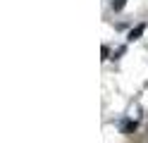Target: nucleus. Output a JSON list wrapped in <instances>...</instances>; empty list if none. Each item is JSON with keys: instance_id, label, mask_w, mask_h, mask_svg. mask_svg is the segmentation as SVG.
Here are the masks:
<instances>
[{"instance_id": "nucleus-2", "label": "nucleus", "mask_w": 148, "mask_h": 143, "mask_svg": "<svg viewBox=\"0 0 148 143\" xmlns=\"http://www.w3.org/2000/svg\"><path fill=\"white\" fill-rule=\"evenodd\" d=\"M141 31H143V26H138V29H136V31H132V34H129V38H132V41H134V38H136V36H141Z\"/></svg>"}, {"instance_id": "nucleus-1", "label": "nucleus", "mask_w": 148, "mask_h": 143, "mask_svg": "<svg viewBox=\"0 0 148 143\" xmlns=\"http://www.w3.org/2000/svg\"><path fill=\"white\" fill-rule=\"evenodd\" d=\"M124 5H127V0H112V10H115V12H119Z\"/></svg>"}]
</instances>
